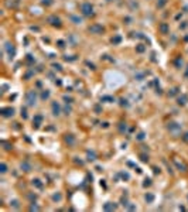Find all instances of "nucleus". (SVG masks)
I'll return each mask as SVG.
<instances>
[{
  "label": "nucleus",
  "mask_w": 188,
  "mask_h": 212,
  "mask_svg": "<svg viewBox=\"0 0 188 212\" xmlns=\"http://www.w3.org/2000/svg\"><path fill=\"white\" fill-rule=\"evenodd\" d=\"M79 12L84 17H93L95 16V9H93V4L91 1H84L81 3L79 6Z\"/></svg>",
  "instance_id": "1"
},
{
  "label": "nucleus",
  "mask_w": 188,
  "mask_h": 212,
  "mask_svg": "<svg viewBox=\"0 0 188 212\" xmlns=\"http://www.w3.org/2000/svg\"><path fill=\"white\" fill-rule=\"evenodd\" d=\"M85 64H86V65H88V66H89V68H91V69H96V66L93 65V64H92V62H89V61H86Z\"/></svg>",
  "instance_id": "37"
},
{
  "label": "nucleus",
  "mask_w": 188,
  "mask_h": 212,
  "mask_svg": "<svg viewBox=\"0 0 188 212\" xmlns=\"http://www.w3.org/2000/svg\"><path fill=\"white\" fill-rule=\"evenodd\" d=\"M52 69H55V71H62V66L60 65V64H52Z\"/></svg>",
  "instance_id": "33"
},
{
  "label": "nucleus",
  "mask_w": 188,
  "mask_h": 212,
  "mask_svg": "<svg viewBox=\"0 0 188 212\" xmlns=\"http://www.w3.org/2000/svg\"><path fill=\"white\" fill-rule=\"evenodd\" d=\"M158 31L161 34H168L170 33V26H168V23H160L158 24Z\"/></svg>",
  "instance_id": "9"
},
{
  "label": "nucleus",
  "mask_w": 188,
  "mask_h": 212,
  "mask_svg": "<svg viewBox=\"0 0 188 212\" xmlns=\"http://www.w3.org/2000/svg\"><path fill=\"white\" fill-rule=\"evenodd\" d=\"M41 123H43V114H35L33 119V126L35 125V127H38Z\"/></svg>",
  "instance_id": "14"
},
{
  "label": "nucleus",
  "mask_w": 188,
  "mask_h": 212,
  "mask_svg": "<svg viewBox=\"0 0 188 212\" xmlns=\"http://www.w3.org/2000/svg\"><path fill=\"white\" fill-rule=\"evenodd\" d=\"M181 139H183V142H185V143H188V131H185L183 136H181Z\"/></svg>",
  "instance_id": "35"
},
{
  "label": "nucleus",
  "mask_w": 188,
  "mask_h": 212,
  "mask_svg": "<svg viewBox=\"0 0 188 212\" xmlns=\"http://www.w3.org/2000/svg\"><path fill=\"white\" fill-rule=\"evenodd\" d=\"M37 99H38V95H37V91L35 89L27 91V93H26V105L27 106L34 108L35 105H37Z\"/></svg>",
  "instance_id": "2"
},
{
  "label": "nucleus",
  "mask_w": 188,
  "mask_h": 212,
  "mask_svg": "<svg viewBox=\"0 0 188 212\" xmlns=\"http://www.w3.org/2000/svg\"><path fill=\"white\" fill-rule=\"evenodd\" d=\"M167 129H168V131L172 133L174 136L181 134V125H178V123H175V122H171V123H168Z\"/></svg>",
  "instance_id": "5"
},
{
  "label": "nucleus",
  "mask_w": 188,
  "mask_h": 212,
  "mask_svg": "<svg viewBox=\"0 0 188 212\" xmlns=\"http://www.w3.org/2000/svg\"><path fill=\"white\" fill-rule=\"evenodd\" d=\"M14 109L13 108H3L1 109V116L4 117V119H9V117H13L14 116Z\"/></svg>",
  "instance_id": "7"
},
{
  "label": "nucleus",
  "mask_w": 188,
  "mask_h": 212,
  "mask_svg": "<svg viewBox=\"0 0 188 212\" xmlns=\"http://www.w3.org/2000/svg\"><path fill=\"white\" fill-rule=\"evenodd\" d=\"M62 110H64V113H65V114H71V112H72L71 103H65V106L62 108Z\"/></svg>",
  "instance_id": "21"
},
{
  "label": "nucleus",
  "mask_w": 188,
  "mask_h": 212,
  "mask_svg": "<svg viewBox=\"0 0 188 212\" xmlns=\"http://www.w3.org/2000/svg\"><path fill=\"white\" fill-rule=\"evenodd\" d=\"M41 4L45 6V7H48V6H52V4H54V0H41Z\"/></svg>",
  "instance_id": "23"
},
{
  "label": "nucleus",
  "mask_w": 188,
  "mask_h": 212,
  "mask_svg": "<svg viewBox=\"0 0 188 212\" xmlns=\"http://www.w3.org/2000/svg\"><path fill=\"white\" fill-rule=\"evenodd\" d=\"M30 211H40V207H37V205H30Z\"/></svg>",
  "instance_id": "36"
},
{
  "label": "nucleus",
  "mask_w": 188,
  "mask_h": 212,
  "mask_svg": "<svg viewBox=\"0 0 188 212\" xmlns=\"http://www.w3.org/2000/svg\"><path fill=\"white\" fill-rule=\"evenodd\" d=\"M20 168H21L23 171L28 173V171H31V164L28 163V161H23V163H21V165H20Z\"/></svg>",
  "instance_id": "15"
},
{
  "label": "nucleus",
  "mask_w": 188,
  "mask_h": 212,
  "mask_svg": "<svg viewBox=\"0 0 188 212\" xmlns=\"http://www.w3.org/2000/svg\"><path fill=\"white\" fill-rule=\"evenodd\" d=\"M57 44H58V47H60V48H65V41L58 40V41H57Z\"/></svg>",
  "instance_id": "32"
},
{
  "label": "nucleus",
  "mask_w": 188,
  "mask_h": 212,
  "mask_svg": "<svg viewBox=\"0 0 188 212\" xmlns=\"http://www.w3.org/2000/svg\"><path fill=\"white\" fill-rule=\"evenodd\" d=\"M69 21L72 23V24H75V26H78V24H82V21H84V18L79 16V14H69Z\"/></svg>",
  "instance_id": "8"
},
{
  "label": "nucleus",
  "mask_w": 188,
  "mask_h": 212,
  "mask_svg": "<svg viewBox=\"0 0 188 212\" xmlns=\"http://www.w3.org/2000/svg\"><path fill=\"white\" fill-rule=\"evenodd\" d=\"M143 139H144V133H143V131H140V133H139V136H137V140H143Z\"/></svg>",
  "instance_id": "38"
},
{
  "label": "nucleus",
  "mask_w": 188,
  "mask_h": 212,
  "mask_svg": "<svg viewBox=\"0 0 188 212\" xmlns=\"http://www.w3.org/2000/svg\"><path fill=\"white\" fill-rule=\"evenodd\" d=\"M101 102L112 103V102H115V98H113V96H109V95H105V96H101Z\"/></svg>",
  "instance_id": "20"
},
{
  "label": "nucleus",
  "mask_w": 188,
  "mask_h": 212,
  "mask_svg": "<svg viewBox=\"0 0 188 212\" xmlns=\"http://www.w3.org/2000/svg\"><path fill=\"white\" fill-rule=\"evenodd\" d=\"M4 51H7V52H9L10 58H13V57H14V54H16V49H14V47H13V44H10V43H6V45H4Z\"/></svg>",
  "instance_id": "10"
},
{
  "label": "nucleus",
  "mask_w": 188,
  "mask_h": 212,
  "mask_svg": "<svg viewBox=\"0 0 188 212\" xmlns=\"http://www.w3.org/2000/svg\"><path fill=\"white\" fill-rule=\"evenodd\" d=\"M147 185H151V179L147 178L146 179V182H144V187H147Z\"/></svg>",
  "instance_id": "40"
},
{
  "label": "nucleus",
  "mask_w": 188,
  "mask_h": 212,
  "mask_svg": "<svg viewBox=\"0 0 188 212\" xmlns=\"http://www.w3.org/2000/svg\"><path fill=\"white\" fill-rule=\"evenodd\" d=\"M144 198H146V201H147V202H153L154 195H153V194H146V196H144Z\"/></svg>",
  "instance_id": "28"
},
{
  "label": "nucleus",
  "mask_w": 188,
  "mask_h": 212,
  "mask_svg": "<svg viewBox=\"0 0 188 212\" xmlns=\"http://www.w3.org/2000/svg\"><path fill=\"white\" fill-rule=\"evenodd\" d=\"M137 51H139V52H143V51H144V47H141V44H140V47H137Z\"/></svg>",
  "instance_id": "41"
},
{
  "label": "nucleus",
  "mask_w": 188,
  "mask_h": 212,
  "mask_svg": "<svg viewBox=\"0 0 188 212\" xmlns=\"http://www.w3.org/2000/svg\"><path fill=\"white\" fill-rule=\"evenodd\" d=\"M30 28H31V31H40L38 27H30Z\"/></svg>",
  "instance_id": "42"
},
{
  "label": "nucleus",
  "mask_w": 188,
  "mask_h": 212,
  "mask_svg": "<svg viewBox=\"0 0 188 212\" xmlns=\"http://www.w3.org/2000/svg\"><path fill=\"white\" fill-rule=\"evenodd\" d=\"M64 140H65V143L68 144V147H72L75 144V136H74V134H65Z\"/></svg>",
  "instance_id": "12"
},
{
  "label": "nucleus",
  "mask_w": 188,
  "mask_h": 212,
  "mask_svg": "<svg viewBox=\"0 0 188 212\" xmlns=\"http://www.w3.org/2000/svg\"><path fill=\"white\" fill-rule=\"evenodd\" d=\"M120 175H122V177H123V178H126V179H129V178H130V177H129V174H127V173H120Z\"/></svg>",
  "instance_id": "39"
},
{
  "label": "nucleus",
  "mask_w": 188,
  "mask_h": 212,
  "mask_svg": "<svg viewBox=\"0 0 188 212\" xmlns=\"http://www.w3.org/2000/svg\"><path fill=\"white\" fill-rule=\"evenodd\" d=\"M47 23L51 27H55V28H61L62 27V20L57 16V14H51V16L47 17Z\"/></svg>",
  "instance_id": "4"
},
{
  "label": "nucleus",
  "mask_w": 188,
  "mask_h": 212,
  "mask_svg": "<svg viewBox=\"0 0 188 212\" xmlns=\"http://www.w3.org/2000/svg\"><path fill=\"white\" fill-rule=\"evenodd\" d=\"M10 204H11V207H13V208H16V209H20V202H18L17 199H13V201H11Z\"/></svg>",
  "instance_id": "25"
},
{
  "label": "nucleus",
  "mask_w": 188,
  "mask_h": 212,
  "mask_svg": "<svg viewBox=\"0 0 188 212\" xmlns=\"http://www.w3.org/2000/svg\"><path fill=\"white\" fill-rule=\"evenodd\" d=\"M120 40H122V37L120 35H116V37H112V44H118V43H120Z\"/></svg>",
  "instance_id": "26"
},
{
  "label": "nucleus",
  "mask_w": 188,
  "mask_h": 212,
  "mask_svg": "<svg viewBox=\"0 0 188 212\" xmlns=\"http://www.w3.org/2000/svg\"><path fill=\"white\" fill-rule=\"evenodd\" d=\"M177 93H178V88H172L171 92H168V96H174V95H177Z\"/></svg>",
  "instance_id": "30"
},
{
  "label": "nucleus",
  "mask_w": 188,
  "mask_h": 212,
  "mask_svg": "<svg viewBox=\"0 0 188 212\" xmlns=\"http://www.w3.org/2000/svg\"><path fill=\"white\" fill-rule=\"evenodd\" d=\"M88 31L91 34H95V35H102L106 33V28L103 27L102 24H98V23H93L88 27Z\"/></svg>",
  "instance_id": "3"
},
{
  "label": "nucleus",
  "mask_w": 188,
  "mask_h": 212,
  "mask_svg": "<svg viewBox=\"0 0 188 212\" xmlns=\"http://www.w3.org/2000/svg\"><path fill=\"white\" fill-rule=\"evenodd\" d=\"M33 185H35L37 188H43V182H41V181H40L38 178L33 179Z\"/></svg>",
  "instance_id": "24"
},
{
  "label": "nucleus",
  "mask_w": 188,
  "mask_h": 212,
  "mask_svg": "<svg viewBox=\"0 0 188 212\" xmlns=\"http://www.w3.org/2000/svg\"><path fill=\"white\" fill-rule=\"evenodd\" d=\"M106 1H108V3H110V1H115V0H106Z\"/></svg>",
  "instance_id": "43"
},
{
  "label": "nucleus",
  "mask_w": 188,
  "mask_h": 212,
  "mask_svg": "<svg viewBox=\"0 0 188 212\" xmlns=\"http://www.w3.org/2000/svg\"><path fill=\"white\" fill-rule=\"evenodd\" d=\"M34 69H31V68H30V69H28V71H27V72H26V74H24V77H23V79H26V81H28V79H30V78H31V77H34Z\"/></svg>",
  "instance_id": "19"
},
{
  "label": "nucleus",
  "mask_w": 188,
  "mask_h": 212,
  "mask_svg": "<svg viewBox=\"0 0 188 212\" xmlns=\"http://www.w3.org/2000/svg\"><path fill=\"white\" fill-rule=\"evenodd\" d=\"M140 160L143 163H149V156L147 154H140Z\"/></svg>",
  "instance_id": "27"
},
{
  "label": "nucleus",
  "mask_w": 188,
  "mask_h": 212,
  "mask_svg": "<svg viewBox=\"0 0 188 212\" xmlns=\"http://www.w3.org/2000/svg\"><path fill=\"white\" fill-rule=\"evenodd\" d=\"M167 3H168V0H157V1H156V9H157V10H161Z\"/></svg>",
  "instance_id": "17"
},
{
  "label": "nucleus",
  "mask_w": 188,
  "mask_h": 212,
  "mask_svg": "<svg viewBox=\"0 0 188 212\" xmlns=\"http://www.w3.org/2000/svg\"><path fill=\"white\" fill-rule=\"evenodd\" d=\"M61 199H62L61 194H54V195H52V201H58V202H60Z\"/></svg>",
  "instance_id": "29"
},
{
  "label": "nucleus",
  "mask_w": 188,
  "mask_h": 212,
  "mask_svg": "<svg viewBox=\"0 0 188 212\" xmlns=\"http://www.w3.org/2000/svg\"><path fill=\"white\" fill-rule=\"evenodd\" d=\"M96 158H98V156H96V153L93 150H88L86 151V160L88 161H95Z\"/></svg>",
  "instance_id": "13"
},
{
  "label": "nucleus",
  "mask_w": 188,
  "mask_h": 212,
  "mask_svg": "<svg viewBox=\"0 0 188 212\" xmlns=\"http://www.w3.org/2000/svg\"><path fill=\"white\" fill-rule=\"evenodd\" d=\"M20 112H21V117H23V119H27V117H28V114H27V109H26V106H24V108H23V106H21V109H20Z\"/></svg>",
  "instance_id": "22"
},
{
  "label": "nucleus",
  "mask_w": 188,
  "mask_h": 212,
  "mask_svg": "<svg viewBox=\"0 0 188 212\" xmlns=\"http://www.w3.org/2000/svg\"><path fill=\"white\" fill-rule=\"evenodd\" d=\"M51 110H52V114L54 116H60L61 112H62V109H61V105L57 102V100H54L51 103Z\"/></svg>",
  "instance_id": "6"
},
{
  "label": "nucleus",
  "mask_w": 188,
  "mask_h": 212,
  "mask_svg": "<svg viewBox=\"0 0 188 212\" xmlns=\"http://www.w3.org/2000/svg\"><path fill=\"white\" fill-rule=\"evenodd\" d=\"M0 171H1V174H6V173H7V164L1 163V170H0Z\"/></svg>",
  "instance_id": "31"
},
{
  "label": "nucleus",
  "mask_w": 188,
  "mask_h": 212,
  "mask_svg": "<svg viewBox=\"0 0 188 212\" xmlns=\"http://www.w3.org/2000/svg\"><path fill=\"white\" fill-rule=\"evenodd\" d=\"M115 209H116V205L112 202H106L103 205V211H115Z\"/></svg>",
  "instance_id": "16"
},
{
  "label": "nucleus",
  "mask_w": 188,
  "mask_h": 212,
  "mask_svg": "<svg viewBox=\"0 0 188 212\" xmlns=\"http://www.w3.org/2000/svg\"><path fill=\"white\" fill-rule=\"evenodd\" d=\"M177 103H178L180 106H185L188 103V95H185V93L180 95V96L177 98Z\"/></svg>",
  "instance_id": "11"
},
{
  "label": "nucleus",
  "mask_w": 188,
  "mask_h": 212,
  "mask_svg": "<svg viewBox=\"0 0 188 212\" xmlns=\"http://www.w3.org/2000/svg\"><path fill=\"white\" fill-rule=\"evenodd\" d=\"M64 100H65V103H72V102H74V99L71 98V96H67V95H65V96H64Z\"/></svg>",
  "instance_id": "34"
},
{
  "label": "nucleus",
  "mask_w": 188,
  "mask_h": 212,
  "mask_svg": "<svg viewBox=\"0 0 188 212\" xmlns=\"http://www.w3.org/2000/svg\"><path fill=\"white\" fill-rule=\"evenodd\" d=\"M50 91L48 89H43V92H41V95H40V99L41 100H47V99H50Z\"/></svg>",
  "instance_id": "18"
}]
</instances>
